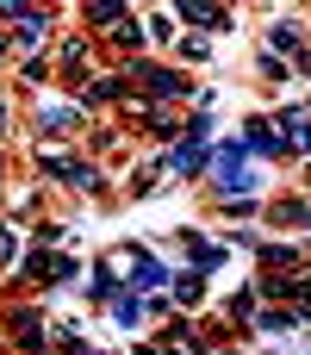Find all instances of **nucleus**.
Listing matches in <instances>:
<instances>
[{"mask_svg": "<svg viewBox=\"0 0 311 355\" xmlns=\"http://www.w3.org/2000/svg\"><path fill=\"white\" fill-rule=\"evenodd\" d=\"M162 281H168V275H162V262H137V275H131V287H143V293H150V287H162Z\"/></svg>", "mask_w": 311, "mask_h": 355, "instance_id": "f257e3e1", "label": "nucleus"}, {"mask_svg": "<svg viewBox=\"0 0 311 355\" xmlns=\"http://www.w3.org/2000/svg\"><path fill=\"white\" fill-rule=\"evenodd\" d=\"M181 12H187V19H199V25H218V12H212V0H181Z\"/></svg>", "mask_w": 311, "mask_h": 355, "instance_id": "f03ea898", "label": "nucleus"}, {"mask_svg": "<svg viewBox=\"0 0 311 355\" xmlns=\"http://www.w3.org/2000/svg\"><path fill=\"white\" fill-rule=\"evenodd\" d=\"M125 12H118V0H94V25H118Z\"/></svg>", "mask_w": 311, "mask_h": 355, "instance_id": "7ed1b4c3", "label": "nucleus"}]
</instances>
